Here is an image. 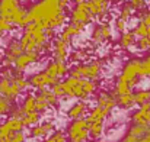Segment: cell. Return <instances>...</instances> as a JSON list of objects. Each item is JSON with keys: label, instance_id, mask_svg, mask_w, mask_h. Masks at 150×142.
<instances>
[{"label": "cell", "instance_id": "cell-21", "mask_svg": "<svg viewBox=\"0 0 150 142\" xmlns=\"http://www.w3.org/2000/svg\"><path fill=\"white\" fill-rule=\"evenodd\" d=\"M109 115H111L109 110H106V109H103V107H99V106H95V107L91 110V113H89L88 116H85V118H86V122H88V123H89V122H98V120L105 122V119H106Z\"/></svg>", "mask_w": 150, "mask_h": 142}, {"label": "cell", "instance_id": "cell-44", "mask_svg": "<svg viewBox=\"0 0 150 142\" xmlns=\"http://www.w3.org/2000/svg\"><path fill=\"white\" fill-rule=\"evenodd\" d=\"M137 141H139V138H137V136H134L133 134H130V132H128V134L122 138V141H121V142H137Z\"/></svg>", "mask_w": 150, "mask_h": 142}, {"label": "cell", "instance_id": "cell-6", "mask_svg": "<svg viewBox=\"0 0 150 142\" xmlns=\"http://www.w3.org/2000/svg\"><path fill=\"white\" fill-rule=\"evenodd\" d=\"M41 59V52L38 51H26V52H22L19 57H16L15 62H13V68L19 73H25V70L31 65V64H35Z\"/></svg>", "mask_w": 150, "mask_h": 142}, {"label": "cell", "instance_id": "cell-8", "mask_svg": "<svg viewBox=\"0 0 150 142\" xmlns=\"http://www.w3.org/2000/svg\"><path fill=\"white\" fill-rule=\"evenodd\" d=\"M22 48L19 45V41L18 39H10L6 45V49H4V54H3V59H1V65L3 67H10L13 65L16 57H19L22 54Z\"/></svg>", "mask_w": 150, "mask_h": 142}, {"label": "cell", "instance_id": "cell-38", "mask_svg": "<svg viewBox=\"0 0 150 142\" xmlns=\"http://www.w3.org/2000/svg\"><path fill=\"white\" fill-rule=\"evenodd\" d=\"M134 45L139 48L140 51H149L150 49V38L149 36H140V38L136 41Z\"/></svg>", "mask_w": 150, "mask_h": 142}, {"label": "cell", "instance_id": "cell-23", "mask_svg": "<svg viewBox=\"0 0 150 142\" xmlns=\"http://www.w3.org/2000/svg\"><path fill=\"white\" fill-rule=\"evenodd\" d=\"M40 119H41V113L34 110V112H28L23 115L22 118V123H23V128H31L37 123H40Z\"/></svg>", "mask_w": 150, "mask_h": 142}, {"label": "cell", "instance_id": "cell-43", "mask_svg": "<svg viewBox=\"0 0 150 142\" xmlns=\"http://www.w3.org/2000/svg\"><path fill=\"white\" fill-rule=\"evenodd\" d=\"M127 23L128 22H125V20H122V19H117L115 20V29L117 31H120V32H124V31H127Z\"/></svg>", "mask_w": 150, "mask_h": 142}, {"label": "cell", "instance_id": "cell-48", "mask_svg": "<svg viewBox=\"0 0 150 142\" xmlns=\"http://www.w3.org/2000/svg\"><path fill=\"white\" fill-rule=\"evenodd\" d=\"M146 36H149L150 38V26H147V35H146Z\"/></svg>", "mask_w": 150, "mask_h": 142}, {"label": "cell", "instance_id": "cell-11", "mask_svg": "<svg viewBox=\"0 0 150 142\" xmlns=\"http://www.w3.org/2000/svg\"><path fill=\"white\" fill-rule=\"evenodd\" d=\"M57 81H61L60 78H55V77H51L48 76L45 71H40L37 74H34L28 83H29V87L35 89V90H40V89H44V87H51L52 84H55Z\"/></svg>", "mask_w": 150, "mask_h": 142}, {"label": "cell", "instance_id": "cell-39", "mask_svg": "<svg viewBox=\"0 0 150 142\" xmlns=\"http://www.w3.org/2000/svg\"><path fill=\"white\" fill-rule=\"evenodd\" d=\"M9 115H10L12 118H19V119H22L23 115H25V110L22 109V106H21V107H19V106H12Z\"/></svg>", "mask_w": 150, "mask_h": 142}, {"label": "cell", "instance_id": "cell-16", "mask_svg": "<svg viewBox=\"0 0 150 142\" xmlns=\"http://www.w3.org/2000/svg\"><path fill=\"white\" fill-rule=\"evenodd\" d=\"M140 107L137 110L133 112L131 115V122L133 123H139V125H150V100L146 103L139 104Z\"/></svg>", "mask_w": 150, "mask_h": 142}, {"label": "cell", "instance_id": "cell-29", "mask_svg": "<svg viewBox=\"0 0 150 142\" xmlns=\"http://www.w3.org/2000/svg\"><path fill=\"white\" fill-rule=\"evenodd\" d=\"M147 128L146 125H139V123H131V128H130V134H133L134 136H137L139 139L143 138L146 134H147Z\"/></svg>", "mask_w": 150, "mask_h": 142}, {"label": "cell", "instance_id": "cell-47", "mask_svg": "<svg viewBox=\"0 0 150 142\" xmlns=\"http://www.w3.org/2000/svg\"><path fill=\"white\" fill-rule=\"evenodd\" d=\"M137 142H150V139L147 138V136H143V138H140Z\"/></svg>", "mask_w": 150, "mask_h": 142}, {"label": "cell", "instance_id": "cell-19", "mask_svg": "<svg viewBox=\"0 0 150 142\" xmlns=\"http://www.w3.org/2000/svg\"><path fill=\"white\" fill-rule=\"evenodd\" d=\"M96 106L103 107L109 112H112L117 107V101H115V94L109 93V92H100L96 97Z\"/></svg>", "mask_w": 150, "mask_h": 142}, {"label": "cell", "instance_id": "cell-2", "mask_svg": "<svg viewBox=\"0 0 150 142\" xmlns=\"http://www.w3.org/2000/svg\"><path fill=\"white\" fill-rule=\"evenodd\" d=\"M144 77H146V71L143 68V59L134 58L124 65L121 74L118 76V80L124 81L130 89H134Z\"/></svg>", "mask_w": 150, "mask_h": 142}, {"label": "cell", "instance_id": "cell-12", "mask_svg": "<svg viewBox=\"0 0 150 142\" xmlns=\"http://www.w3.org/2000/svg\"><path fill=\"white\" fill-rule=\"evenodd\" d=\"M0 93H1L3 97H6V99H9L10 101L15 103V100L22 93V89H21L13 80L0 78Z\"/></svg>", "mask_w": 150, "mask_h": 142}, {"label": "cell", "instance_id": "cell-25", "mask_svg": "<svg viewBox=\"0 0 150 142\" xmlns=\"http://www.w3.org/2000/svg\"><path fill=\"white\" fill-rule=\"evenodd\" d=\"M136 44V35L133 34V31H124L121 38H120V45L121 48L127 49V48H131Z\"/></svg>", "mask_w": 150, "mask_h": 142}, {"label": "cell", "instance_id": "cell-46", "mask_svg": "<svg viewBox=\"0 0 150 142\" xmlns=\"http://www.w3.org/2000/svg\"><path fill=\"white\" fill-rule=\"evenodd\" d=\"M57 1H58V3H60L63 7H67V4L70 3V0H57Z\"/></svg>", "mask_w": 150, "mask_h": 142}, {"label": "cell", "instance_id": "cell-24", "mask_svg": "<svg viewBox=\"0 0 150 142\" xmlns=\"http://www.w3.org/2000/svg\"><path fill=\"white\" fill-rule=\"evenodd\" d=\"M103 123L102 120H98V122H89L88 123V128H89V138L92 139H98L102 132H103Z\"/></svg>", "mask_w": 150, "mask_h": 142}, {"label": "cell", "instance_id": "cell-51", "mask_svg": "<svg viewBox=\"0 0 150 142\" xmlns=\"http://www.w3.org/2000/svg\"><path fill=\"white\" fill-rule=\"evenodd\" d=\"M149 93H150V89H149Z\"/></svg>", "mask_w": 150, "mask_h": 142}, {"label": "cell", "instance_id": "cell-10", "mask_svg": "<svg viewBox=\"0 0 150 142\" xmlns=\"http://www.w3.org/2000/svg\"><path fill=\"white\" fill-rule=\"evenodd\" d=\"M112 35V29L108 23H98L95 28H93V32H92V38H91V45L92 47H99L100 44L106 42Z\"/></svg>", "mask_w": 150, "mask_h": 142}, {"label": "cell", "instance_id": "cell-14", "mask_svg": "<svg viewBox=\"0 0 150 142\" xmlns=\"http://www.w3.org/2000/svg\"><path fill=\"white\" fill-rule=\"evenodd\" d=\"M85 28H86V25L79 23V22H71V20H70V23H69V25H66V26H64V29L60 32L58 38H61L63 41H66V42H69V44H71L73 38H76V36L82 35V34H83V31H85Z\"/></svg>", "mask_w": 150, "mask_h": 142}, {"label": "cell", "instance_id": "cell-41", "mask_svg": "<svg viewBox=\"0 0 150 142\" xmlns=\"http://www.w3.org/2000/svg\"><path fill=\"white\" fill-rule=\"evenodd\" d=\"M50 89L52 90V93L55 94V97H58V99L64 97V93H63V86H61V81H57L55 84H52V86H51Z\"/></svg>", "mask_w": 150, "mask_h": 142}, {"label": "cell", "instance_id": "cell-36", "mask_svg": "<svg viewBox=\"0 0 150 142\" xmlns=\"http://www.w3.org/2000/svg\"><path fill=\"white\" fill-rule=\"evenodd\" d=\"M133 34H134L136 36H139V38H140V36H146V35H147V25H146V23H144V22L140 19V22H139V23L134 26Z\"/></svg>", "mask_w": 150, "mask_h": 142}, {"label": "cell", "instance_id": "cell-5", "mask_svg": "<svg viewBox=\"0 0 150 142\" xmlns=\"http://www.w3.org/2000/svg\"><path fill=\"white\" fill-rule=\"evenodd\" d=\"M66 136H67L69 142H86L88 141L89 139V128H88L86 118L73 119V122L67 128Z\"/></svg>", "mask_w": 150, "mask_h": 142}, {"label": "cell", "instance_id": "cell-33", "mask_svg": "<svg viewBox=\"0 0 150 142\" xmlns=\"http://www.w3.org/2000/svg\"><path fill=\"white\" fill-rule=\"evenodd\" d=\"M88 58V54H86V51L85 49H76V51H73L71 54H69V58L67 59H70V61H73V62H80V61H85Z\"/></svg>", "mask_w": 150, "mask_h": 142}, {"label": "cell", "instance_id": "cell-31", "mask_svg": "<svg viewBox=\"0 0 150 142\" xmlns=\"http://www.w3.org/2000/svg\"><path fill=\"white\" fill-rule=\"evenodd\" d=\"M133 9H131V6L128 4V3H124L122 6H121V9H120V19H122V20H125V22H128L131 17H133Z\"/></svg>", "mask_w": 150, "mask_h": 142}, {"label": "cell", "instance_id": "cell-50", "mask_svg": "<svg viewBox=\"0 0 150 142\" xmlns=\"http://www.w3.org/2000/svg\"><path fill=\"white\" fill-rule=\"evenodd\" d=\"M0 142H7V139H0Z\"/></svg>", "mask_w": 150, "mask_h": 142}, {"label": "cell", "instance_id": "cell-34", "mask_svg": "<svg viewBox=\"0 0 150 142\" xmlns=\"http://www.w3.org/2000/svg\"><path fill=\"white\" fill-rule=\"evenodd\" d=\"M35 100H37V112L42 113V112H45V110H48V109H50V104L47 103V100L40 94V93H37V94H35Z\"/></svg>", "mask_w": 150, "mask_h": 142}, {"label": "cell", "instance_id": "cell-13", "mask_svg": "<svg viewBox=\"0 0 150 142\" xmlns=\"http://www.w3.org/2000/svg\"><path fill=\"white\" fill-rule=\"evenodd\" d=\"M69 47L70 44L63 41L61 38H52L51 41V49H52V59L55 61H67L69 58Z\"/></svg>", "mask_w": 150, "mask_h": 142}, {"label": "cell", "instance_id": "cell-3", "mask_svg": "<svg viewBox=\"0 0 150 142\" xmlns=\"http://www.w3.org/2000/svg\"><path fill=\"white\" fill-rule=\"evenodd\" d=\"M102 73V62L98 59H92L86 64H77L71 68H69V76L76 78H89L93 81H98Z\"/></svg>", "mask_w": 150, "mask_h": 142}, {"label": "cell", "instance_id": "cell-4", "mask_svg": "<svg viewBox=\"0 0 150 142\" xmlns=\"http://www.w3.org/2000/svg\"><path fill=\"white\" fill-rule=\"evenodd\" d=\"M61 86H63L64 97L77 99V100H82V101H86L91 97L83 90V78H76V77L69 76L64 81H61Z\"/></svg>", "mask_w": 150, "mask_h": 142}, {"label": "cell", "instance_id": "cell-32", "mask_svg": "<svg viewBox=\"0 0 150 142\" xmlns=\"http://www.w3.org/2000/svg\"><path fill=\"white\" fill-rule=\"evenodd\" d=\"M13 29H15V26H13L7 19H4V17L0 16V38H3L4 35L10 34Z\"/></svg>", "mask_w": 150, "mask_h": 142}, {"label": "cell", "instance_id": "cell-15", "mask_svg": "<svg viewBox=\"0 0 150 142\" xmlns=\"http://www.w3.org/2000/svg\"><path fill=\"white\" fill-rule=\"evenodd\" d=\"M21 1L19 0H0V16L7 19L10 23L15 17V15L21 9ZM13 25V23H12Z\"/></svg>", "mask_w": 150, "mask_h": 142}, {"label": "cell", "instance_id": "cell-1", "mask_svg": "<svg viewBox=\"0 0 150 142\" xmlns=\"http://www.w3.org/2000/svg\"><path fill=\"white\" fill-rule=\"evenodd\" d=\"M57 0H40L28 10V20L44 29H58L67 20V13Z\"/></svg>", "mask_w": 150, "mask_h": 142}, {"label": "cell", "instance_id": "cell-45", "mask_svg": "<svg viewBox=\"0 0 150 142\" xmlns=\"http://www.w3.org/2000/svg\"><path fill=\"white\" fill-rule=\"evenodd\" d=\"M142 20H143L147 26H150V10L149 12H144V13L142 15Z\"/></svg>", "mask_w": 150, "mask_h": 142}, {"label": "cell", "instance_id": "cell-18", "mask_svg": "<svg viewBox=\"0 0 150 142\" xmlns=\"http://www.w3.org/2000/svg\"><path fill=\"white\" fill-rule=\"evenodd\" d=\"M52 131H54V123L47 120L44 123H37V125L31 126L29 135L32 138H44V136H48Z\"/></svg>", "mask_w": 150, "mask_h": 142}, {"label": "cell", "instance_id": "cell-7", "mask_svg": "<svg viewBox=\"0 0 150 142\" xmlns=\"http://www.w3.org/2000/svg\"><path fill=\"white\" fill-rule=\"evenodd\" d=\"M70 20L71 22H79V23H83V25H88L93 20V16L91 15V12L88 9L86 0L79 1V3L74 4V7L71 9V13H70Z\"/></svg>", "mask_w": 150, "mask_h": 142}, {"label": "cell", "instance_id": "cell-30", "mask_svg": "<svg viewBox=\"0 0 150 142\" xmlns=\"http://www.w3.org/2000/svg\"><path fill=\"white\" fill-rule=\"evenodd\" d=\"M133 97H134V103L136 104H142V103H146L150 100V93L149 90H137L136 93H133Z\"/></svg>", "mask_w": 150, "mask_h": 142}, {"label": "cell", "instance_id": "cell-9", "mask_svg": "<svg viewBox=\"0 0 150 142\" xmlns=\"http://www.w3.org/2000/svg\"><path fill=\"white\" fill-rule=\"evenodd\" d=\"M88 3V9L91 12V15L93 16V19H105L109 13V6H111V0H86Z\"/></svg>", "mask_w": 150, "mask_h": 142}, {"label": "cell", "instance_id": "cell-37", "mask_svg": "<svg viewBox=\"0 0 150 142\" xmlns=\"http://www.w3.org/2000/svg\"><path fill=\"white\" fill-rule=\"evenodd\" d=\"M66 141H67L66 132L60 129V131L54 132V135H51L50 138H47L45 141H42V142H66Z\"/></svg>", "mask_w": 150, "mask_h": 142}, {"label": "cell", "instance_id": "cell-26", "mask_svg": "<svg viewBox=\"0 0 150 142\" xmlns=\"http://www.w3.org/2000/svg\"><path fill=\"white\" fill-rule=\"evenodd\" d=\"M38 93L47 100V103L50 104V107H57V106H58V97H55V94L52 93V90H51L50 87L40 89V90H38Z\"/></svg>", "mask_w": 150, "mask_h": 142}, {"label": "cell", "instance_id": "cell-49", "mask_svg": "<svg viewBox=\"0 0 150 142\" xmlns=\"http://www.w3.org/2000/svg\"><path fill=\"white\" fill-rule=\"evenodd\" d=\"M74 3H79V1H83V0H73Z\"/></svg>", "mask_w": 150, "mask_h": 142}, {"label": "cell", "instance_id": "cell-42", "mask_svg": "<svg viewBox=\"0 0 150 142\" xmlns=\"http://www.w3.org/2000/svg\"><path fill=\"white\" fill-rule=\"evenodd\" d=\"M7 142H26V139H25V135H23L22 131H21V132H15V134L7 139Z\"/></svg>", "mask_w": 150, "mask_h": 142}, {"label": "cell", "instance_id": "cell-35", "mask_svg": "<svg viewBox=\"0 0 150 142\" xmlns=\"http://www.w3.org/2000/svg\"><path fill=\"white\" fill-rule=\"evenodd\" d=\"M13 106V101H10L6 97H0V118L7 115L10 112V107Z\"/></svg>", "mask_w": 150, "mask_h": 142}, {"label": "cell", "instance_id": "cell-20", "mask_svg": "<svg viewBox=\"0 0 150 142\" xmlns=\"http://www.w3.org/2000/svg\"><path fill=\"white\" fill-rule=\"evenodd\" d=\"M88 113H89V112H88V104H86V101H77V103H74V104L69 109L67 116H69L70 119H79V118H85Z\"/></svg>", "mask_w": 150, "mask_h": 142}, {"label": "cell", "instance_id": "cell-27", "mask_svg": "<svg viewBox=\"0 0 150 142\" xmlns=\"http://www.w3.org/2000/svg\"><path fill=\"white\" fill-rule=\"evenodd\" d=\"M3 123H4L13 134L23 131V123H22V119H19V118H12V116H9Z\"/></svg>", "mask_w": 150, "mask_h": 142}, {"label": "cell", "instance_id": "cell-17", "mask_svg": "<svg viewBox=\"0 0 150 142\" xmlns=\"http://www.w3.org/2000/svg\"><path fill=\"white\" fill-rule=\"evenodd\" d=\"M44 71L48 76H51V77H55V78L61 80L69 73V65H67L66 61H55V59H52V61H50L47 64V68Z\"/></svg>", "mask_w": 150, "mask_h": 142}, {"label": "cell", "instance_id": "cell-22", "mask_svg": "<svg viewBox=\"0 0 150 142\" xmlns=\"http://www.w3.org/2000/svg\"><path fill=\"white\" fill-rule=\"evenodd\" d=\"M115 101H117V106L121 107V109H131L136 104L134 103V97H133V92L125 93V94L115 96Z\"/></svg>", "mask_w": 150, "mask_h": 142}, {"label": "cell", "instance_id": "cell-40", "mask_svg": "<svg viewBox=\"0 0 150 142\" xmlns=\"http://www.w3.org/2000/svg\"><path fill=\"white\" fill-rule=\"evenodd\" d=\"M146 3H147L146 0H130L128 1V4L131 6L133 10H144Z\"/></svg>", "mask_w": 150, "mask_h": 142}, {"label": "cell", "instance_id": "cell-28", "mask_svg": "<svg viewBox=\"0 0 150 142\" xmlns=\"http://www.w3.org/2000/svg\"><path fill=\"white\" fill-rule=\"evenodd\" d=\"M22 109L25 110V113L37 110V100H35V94H32V93H28V94H26L25 100H23V104H22Z\"/></svg>", "mask_w": 150, "mask_h": 142}]
</instances>
